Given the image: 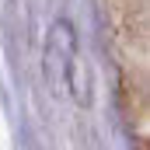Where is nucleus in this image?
<instances>
[{"instance_id":"nucleus-1","label":"nucleus","mask_w":150,"mask_h":150,"mask_svg":"<svg viewBox=\"0 0 150 150\" xmlns=\"http://www.w3.org/2000/svg\"><path fill=\"white\" fill-rule=\"evenodd\" d=\"M77 56V32L70 21H56L49 28L45 38V77L56 91H67V80H70V67H74Z\"/></svg>"}]
</instances>
